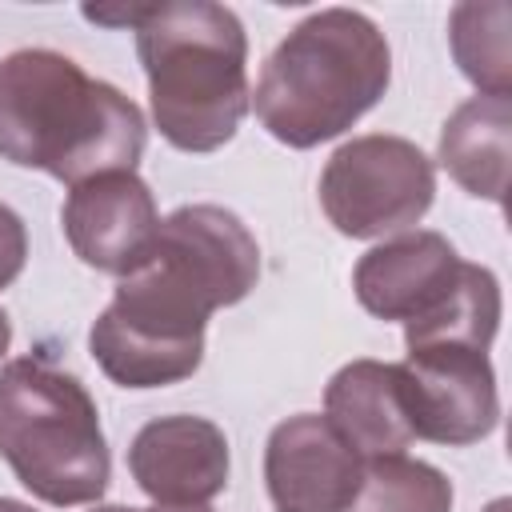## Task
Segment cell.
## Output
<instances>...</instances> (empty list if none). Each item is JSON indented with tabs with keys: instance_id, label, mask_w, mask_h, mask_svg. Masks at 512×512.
Returning <instances> with one entry per match:
<instances>
[{
	"instance_id": "6da1fadb",
	"label": "cell",
	"mask_w": 512,
	"mask_h": 512,
	"mask_svg": "<svg viewBox=\"0 0 512 512\" xmlns=\"http://www.w3.org/2000/svg\"><path fill=\"white\" fill-rule=\"evenodd\" d=\"M260 276V248L220 204H184L160 220L144 264L120 276L88 332L92 360L120 388L188 380L204 360V324L240 304Z\"/></svg>"
},
{
	"instance_id": "7a4b0ae2",
	"label": "cell",
	"mask_w": 512,
	"mask_h": 512,
	"mask_svg": "<svg viewBox=\"0 0 512 512\" xmlns=\"http://www.w3.org/2000/svg\"><path fill=\"white\" fill-rule=\"evenodd\" d=\"M144 116L112 84L92 80L72 56L20 48L0 60V156L84 184L104 172H136Z\"/></svg>"
},
{
	"instance_id": "3957f363",
	"label": "cell",
	"mask_w": 512,
	"mask_h": 512,
	"mask_svg": "<svg viewBox=\"0 0 512 512\" xmlns=\"http://www.w3.org/2000/svg\"><path fill=\"white\" fill-rule=\"evenodd\" d=\"M132 32L160 136L180 152L228 144L252 104L240 16L212 0L140 4Z\"/></svg>"
},
{
	"instance_id": "277c9868",
	"label": "cell",
	"mask_w": 512,
	"mask_h": 512,
	"mask_svg": "<svg viewBox=\"0 0 512 512\" xmlns=\"http://www.w3.org/2000/svg\"><path fill=\"white\" fill-rule=\"evenodd\" d=\"M392 80L384 32L356 8L304 16L264 60L256 120L288 148H316L380 104Z\"/></svg>"
},
{
	"instance_id": "5b68a950",
	"label": "cell",
	"mask_w": 512,
	"mask_h": 512,
	"mask_svg": "<svg viewBox=\"0 0 512 512\" xmlns=\"http://www.w3.org/2000/svg\"><path fill=\"white\" fill-rule=\"evenodd\" d=\"M0 456L44 504H96L108 488V444L88 388L44 356L0 368Z\"/></svg>"
},
{
	"instance_id": "8992f818",
	"label": "cell",
	"mask_w": 512,
	"mask_h": 512,
	"mask_svg": "<svg viewBox=\"0 0 512 512\" xmlns=\"http://www.w3.org/2000/svg\"><path fill=\"white\" fill-rule=\"evenodd\" d=\"M436 196L432 160L404 136L372 132L340 144L320 172V208L340 236L380 240L412 228Z\"/></svg>"
},
{
	"instance_id": "52a82bcc",
	"label": "cell",
	"mask_w": 512,
	"mask_h": 512,
	"mask_svg": "<svg viewBox=\"0 0 512 512\" xmlns=\"http://www.w3.org/2000/svg\"><path fill=\"white\" fill-rule=\"evenodd\" d=\"M396 376L416 440L464 448L492 436L500 420V396L488 352L464 344L412 348L404 364H396Z\"/></svg>"
},
{
	"instance_id": "ba28073f",
	"label": "cell",
	"mask_w": 512,
	"mask_h": 512,
	"mask_svg": "<svg viewBox=\"0 0 512 512\" xmlns=\"http://www.w3.org/2000/svg\"><path fill=\"white\" fill-rule=\"evenodd\" d=\"M60 224L72 252L88 268L128 276L144 264L160 232V212L152 188L136 172H104L72 184Z\"/></svg>"
},
{
	"instance_id": "9c48e42d",
	"label": "cell",
	"mask_w": 512,
	"mask_h": 512,
	"mask_svg": "<svg viewBox=\"0 0 512 512\" xmlns=\"http://www.w3.org/2000/svg\"><path fill=\"white\" fill-rule=\"evenodd\" d=\"M364 460L316 412L288 416L264 448V484L280 512H344L360 488Z\"/></svg>"
},
{
	"instance_id": "30bf717a",
	"label": "cell",
	"mask_w": 512,
	"mask_h": 512,
	"mask_svg": "<svg viewBox=\"0 0 512 512\" xmlns=\"http://www.w3.org/2000/svg\"><path fill=\"white\" fill-rule=\"evenodd\" d=\"M128 472L164 508L208 504L228 488V436L204 416H156L132 436Z\"/></svg>"
},
{
	"instance_id": "8fae6325",
	"label": "cell",
	"mask_w": 512,
	"mask_h": 512,
	"mask_svg": "<svg viewBox=\"0 0 512 512\" xmlns=\"http://www.w3.org/2000/svg\"><path fill=\"white\" fill-rule=\"evenodd\" d=\"M464 260L440 232H400L368 248L352 268V288L364 312L380 320H420L456 284Z\"/></svg>"
},
{
	"instance_id": "7c38bea8",
	"label": "cell",
	"mask_w": 512,
	"mask_h": 512,
	"mask_svg": "<svg viewBox=\"0 0 512 512\" xmlns=\"http://www.w3.org/2000/svg\"><path fill=\"white\" fill-rule=\"evenodd\" d=\"M324 420L356 448L360 460L396 456L416 436L404 416L396 364L352 360L324 388Z\"/></svg>"
},
{
	"instance_id": "4fadbf2b",
	"label": "cell",
	"mask_w": 512,
	"mask_h": 512,
	"mask_svg": "<svg viewBox=\"0 0 512 512\" xmlns=\"http://www.w3.org/2000/svg\"><path fill=\"white\" fill-rule=\"evenodd\" d=\"M508 140H512V100L472 96L440 128V164L464 192L504 204Z\"/></svg>"
},
{
	"instance_id": "5bb4252c",
	"label": "cell",
	"mask_w": 512,
	"mask_h": 512,
	"mask_svg": "<svg viewBox=\"0 0 512 512\" xmlns=\"http://www.w3.org/2000/svg\"><path fill=\"white\" fill-rule=\"evenodd\" d=\"M496 328H500V280L492 276V268L464 260L452 292L432 312L404 324V344L408 352L428 344H464L488 352Z\"/></svg>"
},
{
	"instance_id": "9a60e30c",
	"label": "cell",
	"mask_w": 512,
	"mask_h": 512,
	"mask_svg": "<svg viewBox=\"0 0 512 512\" xmlns=\"http://www.w3.org/2000/svg\"><path fill=\"white\" fill-rule=\"evenodd\" d=\"M344 512H452V480L404 452L372 456Z\"/></svg>"
},
{
	"instance_id": "2e32d148",
	"label": "cell",
	"mask_w": 512,
	"mask_h": 512,
	"mask_svg": "<svg viewBox=\"0 0 512 512\" xmlns=\"http://www.w3.org/2000/svg\"><path fill=\"white\" fill-rule=\"evenodd\" d=\"M448 40L460 72L480 96H508V4H456L448 16Z\"/></svg>"
},
{
	"instance_id": "e0dca14e",
	"label": "cell",
	"mask_w": 512,
	"mask_h": 512,
	"mask_svg": "<svg viewBox=\"0 0 512 512\" xmlns=\"http://www.w3.org/2000/svg\"><path fill=\"white\" fill-rule=\"evenodd\" d=\"M24 260H28V232H24V220L0 204V292L24 272Z\"/></svg>"
},
{
	"instance_id": "ac0fdd59",
	"label": "cell",
	"mask_w": 512,
	"mask_h": 512,
	"mask_svg": "<svg viewBox=\"0 0 512 512\" xmlns=\"http://www.w3.org/2000/svg\"><path fill=\"white\" fill-rule=\"evenodd\" d=\"M92 512H212L208 504H192V508H124V504H104V508H92Z\"/></svg>"
},
{
	"instance_id": "d6986e66",
	"label": "cell",
	"mask_w": 512,
	"mask_h": 512,
	"mask_svg": "<svg viewBox=\"0 0 512 512\" xmlns=\"http://www.w3.org/2000/svg\"><path fill=\"white\" fill-rule=\"evenodd\" d=\"M8 344H12V324H8V316H4V308H0V360H4Z\"/></svg>"
},
{
	"instance_id": "ffe728a7",
	"label": "cell",
	"mask_w": 512,
	"mask_h": 512,
	"mask_svg": "<svg viewBox=\"0 0 512 512\" xmlns=\"http://www.w3.org/2000/svg\"><path fill=\"white\" fill-rule=\"evenodd\" d=\"M0 512H36V508L24 504V500H8V496H0Z\"/></svg>"
}]
</instances>
